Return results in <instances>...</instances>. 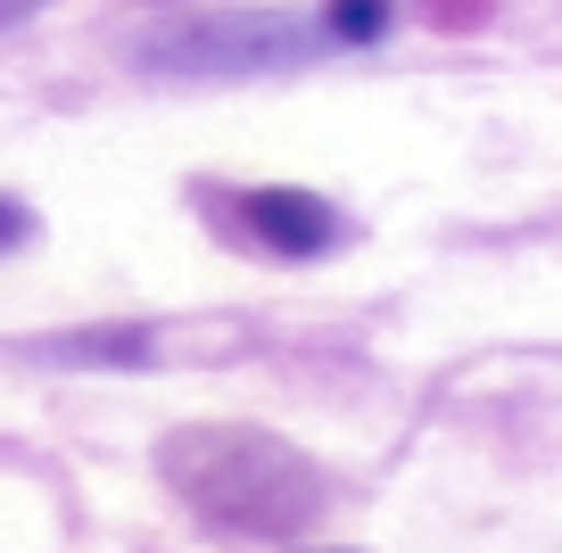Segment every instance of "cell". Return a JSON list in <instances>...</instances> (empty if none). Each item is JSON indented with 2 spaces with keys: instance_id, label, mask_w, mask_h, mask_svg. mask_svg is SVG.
<instances>
[{
  "instance_id": "1",
  "label": "cell",
  "mask_w": 562,
  "mask_h": 553,
  "mask_svg": "<svg viewBox=\"0 0 562 553\" xmlns=\"http://www.w3.org/2000/svg\"><path fill=\"white\" fill-rule=\"evenodd\" d=\"M158 463L215 529L240 537H290L323 512V471L265 430H182Z\"/></svg>"
},
{
  "instance_id": "2",
  "label": "cell",
  "mask_w": 562,
  "mask_h": 553,
  "mask_svg": "<svg viewBox=\"0 0 562 553\" xmlns=\"http://www.w3.org/2000/svg\"><path fill=\"white\" fill-rule=\"evenodd\" d=\"M315 50H331L323 18H299V9H232V18H199L182 34H158L140 50V67L175 75V83H248V75H281Z\"/></svg>"
},
{
  "instance_id": "3",
  "label": "cell",
  "mask_w": 562,
  "mask_h": 553,
  "mask_svg": "<svg viewBox=\"0 0 562 553\" xmlns=\"http://www.w3.org/2000/svg\"><path fill=\"white\" fill-rule=\"evenodd\" d=\"M224 207V224L240 232L248 248H265V257H323V248H339V215L331 199L315 191H232L215 199Z\"/></svg>"
},
{
  "instance_id": "4",
  "label": "cell",
  "mask_w": 562,
  "mask_h": 553,
  "mask_svg": "<svg viewBox=\"0 0 562 553\" xmlns=\"http://www.w3.org/2000/svg\"><path fill=\"white\" fill-rule=\"evenodd\" d=\"M58 363H140L149 356V330H83V339H58Z\"/></svg>"
},
{
  "instance_id": "5",
  "label": "cell",
  "mask_w": 562,
  "mask_h": 553,
  "mask_svg": "<svg viewBox=\"0 0 562 553\" xmlns=\"http://www.w3.org/2000/svg\"><path fill=\"white\" fill-rule=\"evenodd\" d=\"M381 25H389V0H331V9H323V34H331V50L381 42Z\"/></svg>"
},
{
  "instance_id": "6",
  "label": "cell",
  "mask_w": 562,
  "mask_h": 553,
  "mask_svg": "<svg viewBox=\"0 0 562 553\" xmlns=\"http://www.w3.org/2000/svg\"><path fill=\"white\" fill-rule=\"evenodd\" d=\"M25 232H34V224H25V207H18V199H0V248H18Z\"/></svg>"
},
{
  "instance_id": "7",
  "label": "cell",
  "mask_w": 562,
  "mask_h": 553,
  "mask_svg": "<svg viewBox=\"0 0 562 553\" xmlns=\"http://www.w3.org/2000/svg\"><path fill=\"white\" fill-rule=\"evenodd\" d=\"M25 9H42V0H0V25H18Z\"/></svg>"
}]
</instances>
